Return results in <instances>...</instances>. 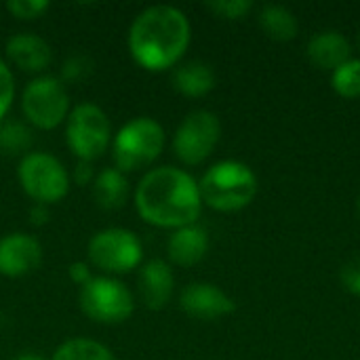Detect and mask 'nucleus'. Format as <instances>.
<instances>
[{
    "mask_svg": "<svg viewBox=\"0 0 360 360\" xmlns=\"http://www.w3.org/2000/svg\"><path fill=\"white\" fill-rule=\"evenodd\" d=\"M135 207L143 221L179 230L198 219L202 198L192 175L175 167H160L139 181Z\"/></svg>",
    "mask_w": 360,
    "mask_h": 360,
    "instance_id": "f257e3e1",
    "label": "nucleus"
},
{
    "mask_svg": "<svg viewBox=\"0 0 360 360\" xmlns=\"http://www.w3.org/2000/svg\"><path fill=\"white\" fill-rule=\"evenodd\" d=\"M259 25L272 40L287 42L297 36V19L295 15L281 4H266L259 13Z\"/></svg>",
    "mask_w": 360,
    "mask_h": 360,
    "instance_id": "6ab92c4d",
    "label": "nucleus"
},
{
    "mask_svg": "<svg viewBox=\"0 0 360 360\" xmlns=\"http://www.w3.org/2000/svg\"><path fill=\"white\" fill-rule=\"evenodd\" d=\"M78 302L91 321L105 325L124 323L135 310L133 293L120 281L108 276H95L80 287Z\"/></svg>",
    "mask_w": 360,
    "mask_h": 360,
    "instance_id": "0eeeda50",
    "label": "nucleus"
},
{
    "mask_svg": "<svg viewBox=\"0 0 360 360\" xmlns=\"http://www.w3.org/2000/svg\"><path fill=\"white\" fill-rule=\"evenodd\" d=\"M110 120L105 112L95 103H80L68 116L65 141L78 160L93 162L110 143Z\"/></svg>",
    "mask_w": 360,
    "mask_h": 360,
    "instance_id": "39448f33",
    "label": "nucleus"
},
{
    "mask_svg": "<svg viewBox=\"0 0 360 360\" xmlns=\"http://www.w3.org/2000/svg\"><path fill=\"white\" fill-rule=\"evenodd\" d=\"M32 146V133L21 122H4L0 124V150L8 156L23 154Z\"/></svg>",
    "mask_w": 360,
    "mask_h": 360,
    "instance_id": "4be33fe9",
    "label": "nucleus"
},
{
    "mask_svg": "<svg viewBox=\"0 0 360 360\" xmlns=\"http://www.w3.org/2000/svg\"><path fill=\"white\" fill-rule=\"evenodd\" d=\"M190 44L188 17L169 4L150 6L139 13L129 30V51L133 59L152 72L173 68Z\"/></svg>",
    "mask_w": 360,
    "mask_h": 360,
    "instance_id": "f03ea898",
    "label": "nucleus"
},
{
    "mask_svg": "<svg viewBox=\"0 0 360 360\" xmlns=\"http://www.w3.org/2000/svg\"><path fill=\"white\" fill-rule=\"evenodd\" d=\"M143 255L141 240L124 228H108L97 232L89 243V259L105 272L127 274L139 266Z\"/></svg>",
    "mask_w": 360,
    "mask_h": 360,
    "instance_id": "1a4fd4ad",
    "label": "nucleus"
},
{
    "mask_svg": "<svg viewBox=\"0 0 360 360\" xmlns=\"http://www.w3.org/2000/svg\"><path fill=\"white\" fill-rule=\"evenodd\" d=\"M93 72V61L84 55L70 57L61 68V82H78L84 80Z\"/></svg>",
    "mask_w": 360,
    "mask_h": 360,
    "instance_id": "5701e85b",
    "label": "nucleus"
},
{
    "mask_svg": "<svg viewBox=\"0 0 360 360\" xmlns=\"http://www.w3.org/2000/svg\"><path fill=\"white\" fill-rule=\"evenodd\" d=\"M6 57L23 72H42L51 59V46L36 34H15L6 40Z\"/></svg>",
    "mask_w": 360,
    "mask_h": 360,
    "instance_id": "2eb2a0df",
    "label": "nucleus"
},
{
    "mask_svg": "<svg viewBox=\"0 0 360 360\" xmlns=\"http://www.w3.org/2000/svg\"><path fill=\"white\" fill-rule=\"evenodd\" d=\"M17 360H44V359H40V356H34V354H23V356H19Z\"/></svg>",
    "mask_w": 360,
    "mask_h": 360,
    "instance_id": "7c9ffc66",
    "label": "nucleus"
},
{
    "mask_svg": "<svg viewBox=\"0 0 360 360\" xmlns=\"http://www.w3.org/2000/svg\"><path fill=\"white\" fill-rule=\"evenodd\" d=\"M207 8L224 19H240L253 8V2L251 0H219V2H209Z\"/></svg>",
    "mask_w": 360,
    "mask_h": 360,
    "instance_id": "b1692460",
    "label": "nucleus"
},
{
    "mask_svg": "<svg viewBox=\"0 0 360 360\" xmlns=\"http://www.w3.org/2000/svg\"><path fill=\"white\" fill-rule=\"evenodd\" d=\"M167 251H169L171 262L181 266V268H190V266L200 264L209 251L207 230L196 226V224L175 230L167 243Z\"/></svg>",
    "mask_w": 360,
    "mask_h": 360,
    "instance_id": "4468645a",
    "label": "nucleus"
},
{
    "mask_svg": "<svg viewBox=\"0 0 360 360\" xmlns=\"http://www.w3.org/2000/svg\"><path fill=\"white\" fill-rule=\"evenodd\" d=\"M68 274H70V278H72L76 285H80V287H84V285L93 278L91 272H89V266H86L84 262H74V264L70 266Z\"/></svg>",
    "mask_w": 360,
    "mask_h": 360,
    "instance_id": "cd10ccee",
    "label": "nucleus"
},
{
    "mask_svg": "<svg viewBox=\"0 0 360 360\" xmlns=\"http://www.w3.org/2000/svg\"><path fill=\"white\" fill-rule=\"evenodd\" d=\"M352 49L350 42L344 34L335 30H325L312 36L308 42V59L319 68V70H338L342 63H346L350 57Z\"/></svg>",
    "mask_w": 360,
    "mask_h": 360,
    "instance_id": "dca6fc26",
    "label": "nucleus"
},
{
    "mask_svg": "<svg viewBox=\"0 0 360 360\" xmlns=\"http://www.w3.org/2000/svg\"><path fill=\"white\" fill-rule=\"evenodd\" d=\"M13 95H15L13 74L8 70V65L0 59V118H4V114L8 112V108L13 103Z\"/></svg>",
    "mask_w": 360,
    "mask_h": 360,
    "instance_id": "a878e982",
    "label": "nucleus"
},
{
    "mask_svg": "<svg viewBox=\"0 0 360 360\" xmlns=\"http://www.w3.org/2000/svg\"><path fill=\"white\" fill-rule=\"evenodd\" d=\"M53 360H116L114 354L99 342L93 340H70L57 348L53 354Z\"/></svg>",
    "mask_w": 360,
    "mask_h": 360,
    "instance_id": "aec40b11",
    "label": "nucleus"
},
{
    "mask_svg": "<svg viewBox=\"0 0 360 360\" xmlns=\"http://www.w3.org/2000/svg\"><path fill=\"white\" fill-rule=\"evenodd\" d=\"M6 8L17 19H36L49 8V2L46 0H8Z\"/></svg>",
    "mask_w": 360,
    "mask_h": 360,
    "instance_id": "393cba45",
    "label": "nucleus"
},
{
    "mask_svg": "<svg viewBox=\"0 0 360 360\" xmlns=\"http://www.w3.org/2000/svg\"><path fill=\"white\" fill-rule=\"evenodd\" d=\"M331 84L346 99L360 97V59H348L331 74Z\"/></svg>",
    "mask_w": 360,
    "mask_h": 360,
    "instance_id": "412c9836",
    "label": "nucleus"
},
{
    "mask_svg": "<svg viewBox=\"0 0 360 360\" xmlns=\"http://www.w3.org/2000/svg\"><path fill=\"white\" fill-rule=\"evenodd\" d=\"M221 135L219 118L213 112L196 110L188 114L173 137L175 156L184 165H200L211 156Z\"/></svg>",
    "mask_w": 360,
    "mask_h": 360,
    "instance_id": "9d476101",
    "label": "nucleus"
},
{
    "mask_svg": "<svg viewBox=\"0 0 360 360\" xmlns=\"http://www.w3.org/2000/svg\"><path fill=\"white\" fill-rule=\"evenodd\" d=\"M91 177H93V167H91V162L78 160V167H76V181H78L80 186H84V184L91 181Z\"/></svg>",
    "mask_w": 360,
    "mask_h": 360,
    "instance_id": "c756f323",
    "label": "nucleus"
},
{
    "mask_svg": "<svg viewBox=\"0 0 360 360\" xmlns=\"http://www.w3.org/2000/svg\"><path fill=\"white\" fill-rule=\"evenodd\" d=\"M173 84L186 97H205L215 86V72L209 63L194 59L175 70Z\"/></svg>",
    "mask_w": 360,
    "mask_h": 360,
    "instance_id": "f3484780",
    "label": "nucleus"
},
{
    "mask_svg": "<svg viewBox=\"0 0 360 360\" xmlns=\"http://www.w3.org/2000/svg\"><path fill=\"white\" fill-rule=\"evenodd\" d=\"M198 190L211 209L232 213L251 205L257 194V177L245 162L221 160L202 175Z\"/></svg>",
    "mask_w": 360,
    "mask_h": 360,
    "instance_id": "7ed1b4c3",
    "label": "nucleus"
},
{
    "mask_svg": "<svg viewBox=\"0 0 360 360\" xmlns=\"http://www.w3.org/2000/svg\"><path fill=\"white\" fill-rule=\"evenodd\" d=\"M181 310L198 321H217L236 310L234 300L211 283H192L179 297Z\"/></svg>",
    "mask_w": 360,
    "mask_h": 360,
    "instance_id": "9b49d317",
    "label": "nucleus"
},
{
    "mask_svg": "<svg viewBox=\"0 0 360 360\" xmlns=\"http://www.w3.org/2000/svg\"><path fill=\"white\" fill-rule=\"evenodd\" d=\"M165 148V129L148 116L129 120L116 135L112 156L118 171H137L152 165Z\"/></svg>",
    "mask_w": 360,
    "mask_h": 360,
    "instance_id": "20e7f679",
    "label": "nucleus"
},
{
    "mask_svg": "<svg viewBox=\"0 0 360 360\" xmlns=\"http://www.w3.org/2000/svg\"><path fill=\"white\" fill-rule=\"evenodd\" d=\"M359 46H360V32H359Z\"/></svg>",
    "mask_w": 360,
    "mask_h": 360,
    "instance_id": "473e14b6",
    "label": "nucleus"
},
{
    "mask_svg": "<svg viewBox=\"0 0 360 360\" xmlns=\"http://www.w3.org/2000/svg\"><path fill=\"white\" fill-rule=\"evenodd\" d=\"M173 272L167 262L152 259L139 272V293L150 310H162L173 295Z\"/></svg>",
    "mask_w": 360,
    "mask_h": 360,
    "instance_id": "ddd939ff",
    "label": "nucleus"
},
{
    "mask_svg": "<svg viewBox=\"0 0 360 360\" xmlns=\"http://www.w3.org/2000/svg\"><path fill=\"white\" fill-rule=\"evenodd\" d=\"M359 213H360V196H359Z\"/></svg>",
    "mask_w": 360,
    "mask_h": 360,
    "instance_id": "2f4dec72",
    "label": "nucleus"
},
{
    "mask_svg": "<svg viewBox=\"0 0 360 360\" xmlns=\"http://www.w3.org/2000/svg\"><path fill=\"white\" fill-rule=\"evenodd\" d=\"M21 108L34 127L44 131L59 127L70 110L65 84L55 76L34 78L21 95Z\"/></svg>",
    "mask_w": 360,
    "mask_h": 360,
    "instance_id": "6e6552de",
    "label": "nucleus"
},
{
    "mask_svg": "<svg viewBox=\"0 0 360 360\" xmlns=\"http://www.w3.org/2000/svg\"><path fill=\"white\" fill-rule=\"evenodd\" d=\"M95 202L105 211L120 209L129 198V181L122 171L118 169H105L95 177L93 186Z\"/></svg>",
    "mask_w": 360,
    "mask_h": 360,
    "instance_id": "a211bd4d",
    "label": "nucleus"
},
{
    "mask_svg": "<svg viewBox=\"0 0 360 360\" xmlns=\"http://www.w3.org/2000/svg\"><path fill=\"white\" fill-rule=\"evenodd\" d=\"M30 221L34 224V226H44L46 221H49V209H46V205H34L32 209H30Z\"/></svg>",
    "mask_w": 360,
    "mask_h": 360,
    "instance_id": "c85d7f7f",
    "label": "nucleus"
},
{
    "mask_svg": "<svg viewBox=\"0 0 360 360\" xmlns=\"http://www.w3.org/2000/svg\"><path fill=\"white\" fill-rule=\"evenodd\" d=\"M340 278H342V285H344L350 293H354V295H359L360 297V255L359 257H352L350 262L344 264Z\"/></svg>",
    "mask_w": 360,
    "mask_h": 360,
    "instance_id": "bb28decb",
    "label": "nucleus"
},
{
    "mask_svg": "<svg viewBox=\"0 0 360 360\" xmlns=\"http://www.w3.org/2000/svg\"><path fill=\"white\" fill-rule=\"evenodd\" d=\"M40 262L42 247L34 236L25 232H13L0 238V274L19 278L34 272Z\"/></svg>",
    "mask_w": 360,
    "mask_h": 360,
    "instance_id": "f8f14e48",
    "label": "nucleus"
},
{
    "mask_svg": "<svg viewBox=\"0 0 360 360\" xmlns=\"http://www.w3.org/2000/svg\"><path fill=\"white\" fill-rule=\"evenodd\" d=\"M19 184L23 192L38 205L59 202L70 190L65 167L55 156L42 152H32L21 158Z\"/></svg>",
    "mask_w": 360,
    "mask_h": 360,
    "instance_id": "423d86ee",
    "label": "nucleus"
}]
</instances>
